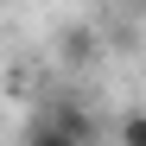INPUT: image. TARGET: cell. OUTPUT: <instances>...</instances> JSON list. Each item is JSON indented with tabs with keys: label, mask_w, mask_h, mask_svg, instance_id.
<instances>
[{
	"label": "cell",
	"mask_w": 146,
	"mask_h": 146,
	"mask_svg": "<svg viewBox=\"0 0 146 146\" xmlns=\"http://www.w3.org/2000/svg\"><path fill=\"white\" fill-rule=\"evenodd\" d=\"M51 127H64L70 140H83V146H89V114H83V108H57V114H51Z\"/></svg>",
	"instance_id": "cell-1"
},
{
	"label": "cell",
	"mask_w": 146,
	"mask_h": 146,
	"mask_svg": "<svg viewBox=\"0 0 146 146\" xmlns=\"http://www.w3.org/2000/svg\"><path fill=\"white\" fill-rule=\"evenodd\" d=\"M64 57H95V38H89V32H70V38H64Z\"/></svg>",
	"instance_id": "cell-4"
},
{
	"label": "cell",
	"mask_w": 146,
	"mask_h": 146,
	"mask_svg": "<svg viewBox=\"0 0 146 146\" xmlns=\"http://www.w3.org/2000/svg\"><path fill=\"white\" fill-rule=\"evenodd\" d=\"M26 146H83V140H70L64 127H51V121H38V127H32V140Z\"/></svg>",
	"instance_id": "cell-3"
},
{
	"label": "cell",
	"mask_w": 146,
	"mask_h": 146,
	"mask_svg": "<svg viewBox=\"0 0 146 146\" xmlns=\"http://www.w3.org/2000/svg\"><path fill=\"white\" fill-rule=\"evenodd\" d=\"M121 146H146V108H127V114H121Z\"/></svg>",
	"instance_id": "cell-2"
},
{
	"label": "cell",
	"mask_w": 146,
	"mask_h": 146,
	"mask_svg": "<svg viewBox=\"0 0 146 146\" xmlns=\"http://www.w3.org/2000/svg\"><path fill=\"white\" fill-rule=\"evenodd\" d=\"M133 7H140V0H133Z\"/></svg>",
	"instance_id": "cell-5"
}]
</instances>
